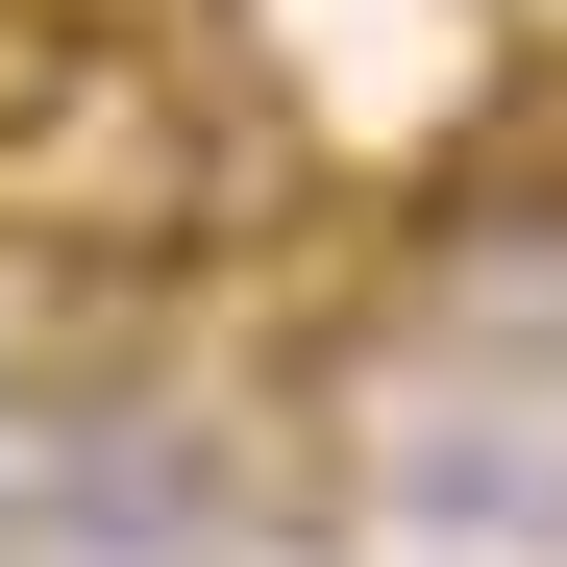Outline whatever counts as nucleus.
Wrapping results in <instances>:
<instances>
[]
</instances>
